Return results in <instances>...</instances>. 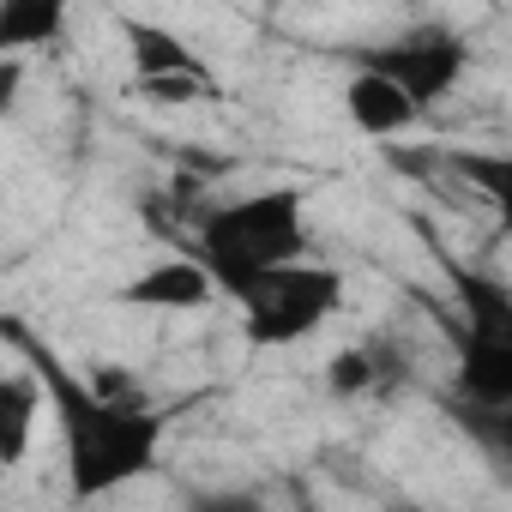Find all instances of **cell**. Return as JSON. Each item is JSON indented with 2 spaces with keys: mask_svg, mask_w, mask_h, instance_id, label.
I'll return each mask as SVG.
<instances>
[{
  "mask_svg": "<svg viewBox=\"0 0 512 512\" xmlns=\"http://www.w3.org/2000/svg\"><path fill=\"white\" fill-rule=\"evenodd\" d=\"M19 356L31 362V374L49 392L55 428H61V452H67V494L73 500H103L139 476L157 470L163 440H169V416L151 404H115L103 398L85 374H73L55 350H43L19 320H7Z\"/></svg>",
  "mask_w": 512,
  "mask_h": 512,
  "instance_id": "obj_1",
  "label": "cell"
},
{
  "mask_svg": "<svg viewBox=\"0 0 512 512\" xmlns=\"http://www.w3.org/2000/svg\"><path fill=\"white\" fill-rule=\"evenodd\" d=\"M302 247H308V193L302 187H260V193L223 199L193 217V260H205V272L229 296L266 272L302 266Z\"/></svg>",
  "mask_w": 512,
  "mask_h": 512,
  "instance_id": "obj_2",
  "label": "cell"
},
{
  "mask_svg": "<svg viewBox=\"0 0 512 512\" xmlns=\"http://www.w3.org/2000/svg\"><path fill=\"white\" fill-rule=\"evenodd\" d=\"M458 410H512V290L458 272Z\"/></svg>",
  "mask_w": 512,
  "mask_h": 512,
  "instance_id": "obj_3",
  "label": "cell"
},
{
  "mask_svg": "<svg viewBox=\"0 0 512 512\" xmlns=\"http://www.w3.org/2000/svg\"><path fill=\"white\" fill-rule=\"evenodd\" d=\"M235 308H241V332L247 344L260 350H284V344H302L314 338L338 308H344V278L332 266H284V272H266L235 290Z\"/></svg>",
  "mask_w": 512,
  "mask_h": 512,
  "instance_id": "obj_4",
  "label": "cell"
},
{
  "mask_svg": "<svg viewBox=\"0 0 512 512\" xmlns=\"http://www.w3.org/2000/svg\"><path fill=\"white\" fill-rule=\"evenodd\" d=\"M362 67L380 73V79H392V85L428 115L440 97L458 91V79H464V67H470V49H464V37L446 31V25H416V31L392 37L386 49H362Z\"/></svg>",
  "mask_w": 512,
  "mask_h": 512,
  "instance_id": "obj_5",
  "label": "cell"
},
{
  "mask_svg": "<svg viewBox=\"0 0 512 512\" xmlns=\"http://www.w3.org/2000/svg\"><path fill=\"white\" fill-rule=\"evenodd\" d=\"M121 37H127V55H133V79H139V91H145L151 103L187 109V103H211V97H217L211 67H205L169 25L121 19Z\"/></svg>",
  "mask_w": 512,
  "mask_h": 512,
  "instance_id": "obj_6",
  "label": "cell"
},
{
  "mask_svg": "<svg viewBox=\"0 0 512 512\" xmlns=\"http://www.w3.org/2000/svg\"><path fill=\"white\" fill-rule=\"evenodd\" d=\"M217 290H223V284L205 272V260L175 253V260H157V266H145L139 278H127L115 296H121L127 308H145V314H199V308H211Z\"/></svg>",
  "mask_w": 512,
  "mask_h": 512,
  "instance_id": "obj_7",
  "label": "cell"
},
{
  "mask_svg": "<svg viewBox=\"0 0 512 512\" xmlns=\"http://www.w3.org/2000/svg\"><path fill=\"white\" fill-rule=\"evenodd\" d=\"M344 109H350L356 133H368V139H398V133H410V127L422 121V109H416L392 79H380V73H368V67L350 73V85H344Z\"/></svg>",
  "mask_w": 512,
  "mask_h": 512,
  "instance_id": "obj_8",
  "label": "cell"
},
{
  "mask_svg": "<svg viewBox=\"0 0 512 512\" xmlns=\"http://www.w3.org/2000/svg\"><path fill=\"white\" fill-rule=\"evenodd\" d=\"M43 404H49V392H43L37 374H7V380H0V464H7V470L25 464Z\"/></svg>",
  "mask_w": 512,
  "mask_h": 512,
  "instance_id": "obj_9",
  "label": "cell"
},
{
  "mask_svg": "<svg viewBox=\"0 0 512 512\" xmlns=\"http://www.w3.org/2000/svg\"><path fill=\"white\" fill-rule=\"evenodd\" d=\"M67 31V7L61 0H7L0 7V49L25 55V49H49Z\"/></svg>",
  "mask_w": 512,
  "mask_h": 512,
  "instance_id": "obj_10",
  "label": "cell"
},
{
  "mask_svg": "<svg viewBox=\"0 0 512 512\" xmlns=\"http://www.w3.org/2000/svg\"><path fill=\"white\" fill-rule=\"evenodd\" d=\"M446 163L464 175V187H470V193H482V199H488L494 223L512 235V151H452Z\"/></svg>",
  "mask_w": 512,
  "mask_h": 512,
  "instance_id": "obj_11",
  "label": "cell"
},
{
  "mask_svg": "<svg viewBox=\"0 0 512 512\" xmlns=\"http://www.w3.org/2000/svg\"><path fill=\"white\" fill-rule=\"evenodd\" d=\"M326 386L338 398H362V392H380V368H374V350L368 344H344L332 362H326Z\"/></svg>",
  "mask_w": 512,
  "mask_h": 512,
  "instance_id": "obj_12",
  "label": "cell"
},
{
  "mask_svg": "<svg viewBox=\"0 0 512 512\" xmlns=\"http://www.w3.org/2000/svg\"><path fill=\"white\" fill-rule=\"evenodd\" d=\"M464 422H470L476 446H482L500 470H512V410H464Z\"/></svg>",
  "mask_w": 512,
  "mask_h": 512,
  "instance_id": "obj_13",
  "label": "cell"
},
{
  "mask_svg": "<svg viewBox=\"0 0 512 512\" xmlns=\"http://www.w3.org/2000/svg\"><path fill=\"white\" fill-rule=\"evenodd\" d=\"M187 512H266V500L253 488H211V494H193Z\"/></svg>",
  "mask_w": 512,
  "mask_h": 512,
  "instance_id": "obj_14",
  "label": "cell"
},
{
  "mask_svg": "<svg viewBox=\"0 0 512 512\" xmlns=\"http://www.w3.org/2000/svg\"><path fill=\"white\" fill-rule=\"evenodd\" d=\"M19 79H25V55H0V109L19 103Z\"/></svg>",
  "mask_w": 512,
  "mask_h": 512,
  "instance_id": "obj_15",
  "label": "cell"
}]
</instances>
